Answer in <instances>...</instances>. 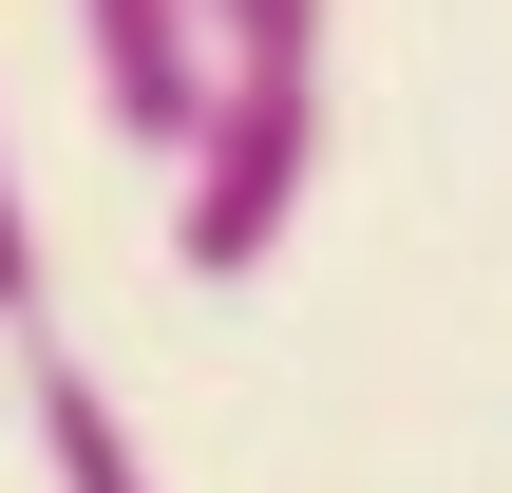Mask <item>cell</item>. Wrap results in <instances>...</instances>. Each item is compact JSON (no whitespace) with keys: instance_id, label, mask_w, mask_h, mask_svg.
I'll return each mask as SVG.
<instances>
[{"instance_id":"6da1fadb","label":"cell","mask_w":512,"mask_h":493,"mask_svg":"<svg viewBox=\"0 0 512 493\" xmlns=\"http://www.w3.org/2000/svg\"><path fill=\"white\" fill-rule=\"evenodd\" d=\"M152 171H171V266H190V285L285 266V228H304V190H323V76H209Z\"/></svg>"},{"instance_id":"7a4b0ae2","label":"cell","mask_w":512,"mask_h":493,"mask_svg":"<svg viewBox=\"0 0 512 493\" xmlns=\"http://www.w3.org/2000/svg\"><path fill=\"white\" fill-rule=\"evenodd\" d=\"M76 38H95V114H114L133 152H171V133H190V95H209L190 0H76Z\"/></svg>"},{"instance_id":"3957f363","label":"cell","mask_w":512,"mask_h":493,"mask_svg":"<svg viewBox=\"0 0 512 493\" xmlns=\"http://www.w3.org/2000/svg\"><path fill=\"white\" fill-rule=\"evenodd\" d=\"M38 475H57V493H152V437L114 418V380L38 361Z\"/></svg>"},{"instance_id":"277c9868","label":"cell","mask_w":512,"mask_h":493,"mask_svg":"<svg viewBox=\"0 0 512 493\" xmlns=\"http://www.w3.org/2000/svg\"><path fill=\"white\" fill-rule=\"evenodd\" d=\"M209 76H323V0H190Z\"/></svg>"},{"instance_id":"5b68a950","label":"cell","mask_w":512,"mask_h":493,"mask_svg":"<svg viewBox=\"0 0 512 493\" xmlns=\"http://www.w3.org/2000/svg\"><path fill=\"white\" fill-rule=\"evenodd\" d=\"M57 285H38V209H19V133H0V342H38Z\"/></svg>"}]
</instances>
